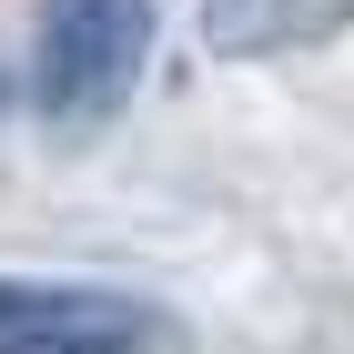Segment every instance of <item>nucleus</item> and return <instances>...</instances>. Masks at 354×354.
<instances>
[{
  "instance_id": "obj_1",
  "label": "nucleus",
  "mask_w": 354,
  "mask_h": 354,
  "mask_svg": "<svg viewBox=\"0 0 354 354\" xmlns=\"http://www.w3.org/2000/svg\"><path fill=\"white\" fill-rule=\"evenodd\" d=\"M152 41H162V0H41V30H30V111L61 142L102 132L111 111L132 102Z\"/></svg>"
},
{
  "instance_id": "obj_2",
  "label": "nucleus",
  "mask_w": 354,
  "mask_h": 354,
  "mask_svg": "<svg viewBox=\"0 0 354 354\" xmlns=\"http://www.w3.org/2000/svg\"><path fill=\"white\" fill-rule=\"evenodd\" d=\"M172 314L111 283H10L0 273V354H162Z\"/></svg>"
},
{
  "instance_id": "obj_3",
  "label": "nucleus",
  "mask_w": 354,
  "mask_h": 354,
  "mask_svg": "<svg viewBox=\"0 0 354 354\" xmlns=\"http://www.w3.org/2000/svg\"><path fill=\"white\" fill-rule=\"evenodd\" d=\"M354 30V0H203V51L213 61H294Z\"/></svg>"
},
{
  "instance_id": "obj_4",
  "label": "nucleus",
  "mask_w": 354,
  "mask_h": 354,
  "mask_svg": "<svg viewBox=\"0 0 354 354\" xmlns=\"http://www.w3.org/2000/svg\"><path fill=\"white\" fill-rule=\"evenodd\" d=\"M0 111H10V82H0Z\"/></svg>"
}]
</instances>
